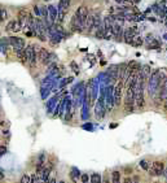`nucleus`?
I'll use <instances>...</instances> for the list:
<instances>
[{
  "label": "nucleus",
  "mask_w": 167,
  "mask_h": 183,
  "mask_svg": "<svg viewBox=\"0 0 167 183\" xmlns=\"http://www.w3.org/2000/svg\"><path fill=\"white\" fill-rule=\"evenodd\" d=\"M161 85H162V79L159 77V69H156V70L152 72V75L148 79V94H149L150 98H154L158 94Z\"/></svg>",
  "instance_id": "nucleus-1"
},
{
  "label": "nucleus",
  "mask_w": 167,
  "mask_h": 183,
  "mask_svg": "<svg viewBox=\"0 0 167 183\" xmlns=\"http://www.w3.org/2000/svg\"><path fill=\"white\" fill-rule=\"evenodd\" d=\"M9 43H10V48H13L17 57L21 59L25 52V40L18 36H9Z\"/></svg>",
  "instance_id": "nucleus-2"
},
{
  "label": "nucleus",
  "mask_w": 167,
  "mask_h": 183,
  "mask_svg": "<svg viewBox=\"0 0 167 183\" xmlns=\"http://www.w3.org/2000/svg\"><path fill=\"white\" fill-rule=\"evenodd\" d=\"M96 92H97V85H93L92 87V99L96 100Z\"/></svg>",
  "instance_id": "nucleus-35"
},
{
  "label": "nucleus",
  "mask_w": 167,
  "mask_h": 183,
  "mask_svg": "<svg viewBox=\"0 0 167 183\" xmlns=\"http://www.w3.org/2000/svg\"><path fill=\"white\" fill-rule=\"evenodd\" d=\"M105 102H106V108L110 112L113 109V106L115 105L114 104V87L108 85L106 88H105Z\"/></svg>",
  "instance_id": "nucleus-6"
},
{
  "label": "nucleus",
  "mask_w": 167,
  "mask_h": 183,
  "mask_svg": "<svg viewBox=\"0 0 167 183\" xmlns=\"http://www.w3.org/2000/svg\"><path fill=\"white\" fill-rule=\"evenodd\" d=\"M135 105V88L127 87L126 88V95H125V110L126 113H132Z\"/></svg>",
  "instance_id": "nucleus-3"
},
{
  "label": "nucleus",
  "mask_w": 167,
  "mask_h": 183,
  "mask_svg": "<svg viewBox=\"0 0 167 183\" xmlns=\"http://www.w3.org/2000/svg\"><path fill=\"white\" fill-rule=\"evenodd\" d=\"M25 52L27 56V64L30 66H35L36 60H38V52H36L34 44H27L26 48H25Z\"/></svg>",
  "instance_id": "nucleus-5"
},
{
  "label": "nucleus",
  "mask_w": 167,
  "mask_h": 183,
  "mask_svg": "<svg viewBox=\"0 0 167 183\" xmlns=\"http://www.w3.org/2000/svg\"><path fill=\"white\" fill-rule=\"evenodd\" d=\"M34 13L36 15V17H42V10L39 5H34Z\"/></svg>",
  "instance_id": "nucleus-31"
},
{
  "label": "nucleus",
  "mask_w": 167,
  "mask_h": 183,
  "mask_svg": "<svg viewBox=\"0 0 167 183\" xmlns=\"http://www.w3.org/2000/svg\"><path fill=\"white\" fill-rule=\"evenodd\" d=\"M108 75H109V79L117 82L119 79V65H111L108 70Z\"/></svg>",
  "instance_id": "nucleus-11"
},
{
  "label": "nucleus",
  "mask_w": 167,
  "mask_h": 183,
  "mask_svg": "<svg viewBox=\"0 0 167 183\" xmlns=\"http://www.w3.org/2000/svg\"><path fill=\"white\" fill-rule=\"evenodd\" d=\"M65 113H66L65 119H66V121H70V119H71V113H73V110H71V100H70L69 98L66 99V104H65Z\"/></svg>",
  "instance_id": "nucleus-18"
},
{
  "label": "nucleus",
  "mask_w": 167,
  "mask_h": 183,
  "mask_svg": "<svg viewBox=\"0 0 167 183\" xmlns=\"http://www.w3.org/2000/svg\"><path fill=\"white\" fill-rule=\"evenodd\" d=\"M49 53H51V52H48L47 48H44V47H40L39 48V51H38V60L42 62L43 65L47 64V60L49 57Z\"/></svg>",
  "instance_id": "nucleus-13"
},
{
  "label": "nucleus",
  "mask_w": 167,
  "mask_h": 183,
  "mask_svg": "<svg viewBox=\"0 0 167 183\" xmlns=\"http://www.w3.org/2000/svg\"><path fill=\"white\" fill-rule=\"evenodd\" d=\"M83 127H84V129H92V126H91V125H84Z\"/></svg>",
  "instance_id": "nucleus-42"
},
{
  "label": "nucleus",
  "mask_w": 167,
  "mask_h": 183,
  "mask_svg": "<svg viewBox=\"0 0 167 183\" xmlns=\"http://www.w3.org/2000/svg\"><path fill=\"white\" fill-rule=\"evenodd\" d=\"M7 31H14V33H18V31L22 30V25L20 22V20H13L10 21L8 25H7Z\"/></svg>",
  "instance_id": "nucleus-12"
},
{
  "label": "nucleus",
  "mask_w": 167,
  "mask_h": 183,
  "mask_svg": "<svg viewBox=\"0 0 167 183\" xmlns=\"http://www.w3.org/2000/svg\"><path fill=\"white\" fill-rule=\"evenodd\" d=\"M125 170H126V174H131V172H132V168L131 166H129V168H125Z\"/></svg>",
  "instance_id": "nucleus-39"
},
{
  "label": "nucleus",
  "mask_w": 167,
  "mask_h": 183,
  "mask_svg": "<svg viewBox=\"0 0 167 183\" xmlns=\"http://www.w3.org/2000/svg\"><path fill=\"white\" fill-rule=\"evenodd\" d=\"M70 27H71L73 31H78V33H82V31L85 29V27H84V25H83L82 22H80V20L78 18L77 15H74V16H73V18H71V23H70Z\"/></svg>",
  "instance_id": "nucleus-9"
},
{
  "label": "nucleus",
  "mask_w": 167,
  "mask_h": 183,
  "mask_svg": "<svg viewBox=\"0 0 167 183\" xmlns=\"http://www.w3.org/2000/svg\"><path fill=\"white\" fill-rule=\"evenodd\" d=\"M146 46H148V48H149V49H156V48H159V42L154 38V39H152L150 42L146 43Z\"/></svg>",
  "instance_id": "nucleus-25"
},
{
  "label": "nucleus",
  "mask_w": 167,
  "mask_h": 183,
  "mask_svg": "<svg viewBox=\"0 0 167 183\" xmlns=\"http://www.w3.org/2000/svg\"><path fill=\"white\" fill-rule=\"evenodd\" d=\"M75 15L78 16V18L80 20V22H82V23L84 25V27H85V20H87V17H88V15H89L87 7H84V5H80V7L77 9Z\"/></svg>",
  "instance_id": "nucleus-10"
},
{
  "label": "nucleus",
  "mask_w": 167,
  "mask_h": 183,
  "mask_svg": "<svg viewBox=\"0 0 167 183\" xmlns=\"http://www.w3.org/2000/svg\"><path fill=\"white\" fill-rule=\"evenodd\" d=\"M20 182H21V183H30V182H31V177L27 175V174H23V175L21 177Z\"/></svg>",
  "instance_id": "nucleus-30"
},
{
  "label": "nucleus",
  "mask_w": 167,
  "mask_h": 183,
  "mask_svg": "<svg viewBox=\"0 0 167 183\" xmlns=\"http://www.w3.org/2000/svg\"><path fill=\"white\" fill-rule=\"evenodd\" d=\"M139 165H140L141 169H144L145 172H149V169H150V166H152V164H150L149 161H148V160H140Z\"/></svg>",
  "instance_id": "nucleus-23"
},
{
  "label": "nucleus",
  "mask_w": 167,
  "mask_h": 183,
  "mask_svg": "<svg viewBox=\"0 0 167 183\" xmlns=\"http://www.w3.org/2000/svg\"><path fill=\"white\" fill-rule=\"evenodd\" d=\"M125 182H126V183H131V182H132V179H131V178H126V179H125Z\"/></svg>",
  "instance_id": "nucleus-41"
},
{
  "label": "nucleus",
  "mask_w": 167,
  "mask_h": 183,
  "mask_svg": "<svg viewBox=\"0 0 167 183\" xmlns=\"http://www.w3.org/2000/svg\"><path fill=\"white\" fill-rule=\"evenodd\" d=\"M48 10H49L51 21H52V23H54L58 18V8H56V5H48Z\"/></svg>",
  "instance_id": "nucleus-15"
},
{
  "label": "nucleus",
  "mask_w": 167,
  "mask_h": 183,
  "mask_svg": "<svg viewBox=\"0 0 167 183\" xmlns=\"http://www.w3.org/2000/svg\"><path fill=\"white\" fill-rule=\"evenodd\" d=\"M159 77H161V79H162V82L165 79H167V69L166 68H161L159 69Z\"/></svg>",
  "instance_id": "nucleus-29"
},
{
  "label": "nucleus",
  "mask_w": 167,
  "mask_h": 183,
  "mask_svg": "<svg viewBox=\"0 0 167 183\" xmlns=\"http://www.w3.org/2000/svg\"><path fill=\"white\" fill-rule=\"evenodd\" d=\"M132 2V4H137V3H140V0H131Z\"/></svg>",
  "instance_id": "nucleus-43"
},
{
  "label": "nucleus",
  "mask_w": 167,
  "mask_h": 183,
  "mask_svg": "<svg viewBox=\"0 0 167 183\" xmlns=\"http://www.w3.org/2000/svg\"><path fill=\"white\" fill-rule=\"evenodd\" d=\"M69 5H70V0H60L58 5H57L58 12H61V10H66L67 12V9H69Z\"/></svg>",
  "instance_id": "nucleus-19"
},
{
  "label": "nucleus",
  "mask_w": 167,
  "mask_h": 183,
  "mask_svg": "<svg viewBox=\"0 0 167 183\" xmlns=\"http://www.w3.org/2000/svg\"><path fill=\"white\" fill-rule=\"evenodd\" d=\"M27 18H29V12H27V9L22 8V9L18 10V20H20V22H21V25H22V27L26 26Z\"/></svg>",
  "instance_id": "nucleus-14"
},
{
  "label": "nucleus",
  "mask_w": 167,
  "mask_h": 183,
  "mask_svg": "<svg viewBox=\"0 0 167 183\" xmlns=\"http://www.w3.org/2000/svg\"><path fill=\"white\" fill-rule=\"evenodd\" d=\"M44 2H49V0H44Z\"/></svg>",
  "instance_id": "nucleus-45"
},
{
  "label": "nucleus",
  "mask_w": 167,
  "mask_h": 183,
  "mask_svg": "<svg viewBox=\"0 0 167 183\" xmlns=\"http://www.w3.org/2000/svg\"><path fill=\"white\" fill-rule=\"evenodd\" d=\"M102 23H104V21H102V18H101L100 13H96V15H95V26H93V29H95V30L98 29Z\"/></svg>",
  "instance_id": "nucleus-24"
},
{
  "label": "nucleus",
  "mask_w": 167,
  "mask_h": 183,
  "mask_svg": "<svg viewBox=\"0 0 167 183\" xmlns=\"http://www.w3.org/2000/svg\"><path fill=\"white\" fill-rule=\"evenodd\" d=\"M71 178H73V181H75L77 178H79V177L80 175H82V174H80V172H79V169L78 168H71Z\"/></svg>",
  "instance_id": "nucleus-26"
},
{
  "label": "nucleus",
  "mask_w": 167,
  "mask_h": 183,
  "mask_svg": "<svg viewBox=\"0 0 167 183\" xmlns=\"http://www.w3.org/2000/svg\"><path fill=\"white\" fill-rule=\"evenodd\" d=\"M125 86V82L121 81L119 83H117L114 87V104L115 106H118L121 104V100H122V88Z\"/></svg>",
  "instance_id": "nucleus-8"
},
{
  "label": "nucleus",
  "mask_w": 167,
  "mask_h": 183,
  "mask_svg": "<svg viewBox=\"0 0 167 183\" xmlns=\"http://www.w3.org/2000/svg\"><path fill=\"white\" fill-rule=\"evenodd\" d=\"M8 18V13H7V10H5L4 7H2V22L5 21Z\"/></svg>",
  "instance_id": "nucleus-32"
},
{
  "label": "nucleus",
  "mask_w": 167,
  "mask_h": 183,
  "mask_svg": "<svg viewBox=\"0 0 167 183\" xmlns=\"http://www.w3.org/2000/svg\"><path fill=\"white\" fill-rule=\"evenodd\" d=\"M111 181H113V183H119L121 182V173L119 172L111 173Z\"/></svg>",
  "instance_id": "nucleus-27"
},
{
  "label": "nucleus",
  "mask_w": 167,
  "mask_h": 183,
  "mask_svg": "<svg viewBox=\"0 0 167 183\" xmlns=\"http://www.w3.org/2000/svg\"><path fill=\"white\" fill-rule=\"evenodd\" d=\"M0 179H2V181L4 179V170H3V169L0 170Z\"/></svg>",
  "instance_id": "nucleus-40"
},
{
  "label": "nucleus",
  "mask_w": 167,
  "mask_h": 183,
  "mask_svg": "<svg viewBox=\"0 0 167 183\" xmlns=\"http://www.w3.org/2000/svg\"><path fill=\"white\" fill-rule=\"evenodd\" d=\"M93 26H95V15H88L87 20H85V30L91 33L93 30Z\"/></svg>",
  "instance_id": "nucleus-17"
},
{
  "label": "nucleus",
  "mask_w": 167,
  "mask_h": 183,
  "mask_svg": "<svg viewBox=\"0 0 167 183\" xmlns=\"http://www.w3.org/2000/svg\"><path fill=\"white\" fill-rule=\"evenodd\" d=\"M82 118H83V119H87V118H88V116H87V104H84L83 113H82Z\"/></svg>",
  "instance_id": "nucleus-34"
},
{
  "label": "nucleus",
  "mask_w": 167,
  "mask_h": 183,
  "mask_svg": "<svg viewBox=\"0 0 167 183\" xmlns=\"http://www.w3.org/2000/svg\"><path fill=\"white\" fill-rule=\"evenodd\" d=\"M5 153H7V148H5L4 146H2V148H0V155L4 156Z\"/></svg>",
  "instance_id": "nucleus-38"
},
{
  "label": "nucleus",
  "mask_w": 167,
  "mask_h": 183,
  "mask_svg": "<svg viewBox=\"0 0 167 183\" xmlns=\"http://www.w3.org/2000/svg\"><path fill=\"white\" fill-rule=\"evenodd\" d=\"M143 43H144L143 36H141L140 34H137V35H135V38L132 39V42H131V46H133V47H140Z\"/></svg>",
  "instance_id": "nucleus-21"
},
{
  "label": "nucleus",
  "mask_w": 167,
  "mask_h": 183,
  "mask_svg": "<svg viewBox=\"0 0 167 183\" xmlns=\"http://www.w3.org/2000/svg\"><path fill=\"white\" fill-rule=\"evenodd\" d=\"M165 164L161 162V161H153L152 162V166L149 169V174L152 177H161L165 173Z\"/></svg>",
  "instance_id": "nucleus-7"
},
{
  "label": "nucleus",
  "mask_w": 167,
  "mask_h": 183,
  "mask_svg": "<svg viewBox=\"0 0 167 183\" xmlns=\"http://www.w3.org/2000/svg\"><path fill=\"white\" fill-rule=\"evenodd\" d=\"M152 39H154V35H153V34H148L146 38H145V42L148 43V42H150Z\"/></svg>",
  "instance_id": "nucleus-37"
},
{
  "label": "nucleus",
  "mask_w": 167,
  "mask_h": 183,
  "mask_svg": "<svg viewBox=\"0 0 167 183\" xmlns=\"http://www.w3.org/2000/svg\"><path fill=\"white\" fill-rule=\"evenodd\" d=\"M10 47V43H9V38H2V53L3 55H5V56H7V47Z\"/></svg>",
  "instance_id": "nucleus-20"
},
{
  "label": "nucleus",
  "mask_w": 167,
  "mask_h": 183,
  "mask_svg": "<svg viewBox=\"0 0 167 183\" xmlns=\"http://www.w3.org/2000/svg\"><path fill=\"white\" fill-rule=\"evenodd\" d=\"M70 65H71V68H74V72H75L77 74H79V68L77 66V64H75V62H74V61H73V62H71V64H70Z\"/></svg>",
  "instance_id": "nucleus-36"
},
{
  "label": "nucleus",
  "mask_w": 167,
  "mask_h": 183,
  "mask_svg": "<svg viewBox=\"0 0 167 183\" xmlns=\"http://www.w3.org/2000/svg\"><path fill=\"white\" fill-rule=\"evenodd\" d=\"M141 74L144 75V78L148 81L149 79V77L152 75V73H150V66L149 65H143L141 66Z\"/></svg>",
  "instance_id": "nucleus-22"
},
{
  "label": "nucleus",
  "mask_w": 167,
  "mask_h": 183,
  "mask_svg": "<svg viewBox=\"0 0 167 183\" xmlns=\"http://www.w3.org/2000/svg\"><path fill=\"white\" fill-rule=\"evenodd\" d=\"M80 179H82L83 183H87L88 181H91V177H88V174H82L80 175Z\"/></svg>",
  "instance_id": "nucleus-33"
},
{
  "label": "nucleus",
  "mask_w": 167,
  "mask_h": 183,
  "mask_svg": "<svg viewBox=\"0 0 167 183\" xmlns=\"http://www.w3.org/2000/svg\"><path fill=\"white\" fill-rule=\"evenodd\" d=\"M91 182L92 183H100L101 182V175L98 173H93L91 175Z\"/></svg>",
  "instance_id": "nucleus-28"
},
{
  "label": "nucleus",
  "mask_w": 167,
  "mask_h": 183,
  "mask_svg": "<svg viewBox=\"0 0 167 183\" xmlns=\"http://www.w3.org/2000/svg\"><path fill=\"white\" fill-rule=\"evenodd\" d=\"M108 108H106V102H105V92L101 95V98L98 99V102H96L95 105V116L97 119H101L104 118L105 113H106Z\"/></svg>",
  "instance_id": "nucleus-4"
},
{
  "label": "nucleus",
  "mask_w": 167,
  "mask_h": 183,
  "mask_svg": "<svg viewBox=\"0 0 167 183\" xmlns=\"http://www.w3.org/2000/svg\"><path fill=\"white\" fill-rule=\"evenodd\" d=\"M48 181H49V182H56V179H54V178H49Z\"/></svg>",
  "instance_id": "nucleus-44"
},
{
  "label": "nucleus",
  "mask_w": 167,
  "mask_h": 183,
  "mask_svg": "<svg viewBox=\"0 0 167 183\" xmlns=\"http://www.w3.org/2000/svg\"><path fill=\"white\" fill-rule=\"evenodd\" d=\"M57 100H58V95L57 96H53L52 99H49L47 102V113H52L56 106H57Z\"/></svg>",
  "instance_id": "nucleus-16"
}]
</instances>
